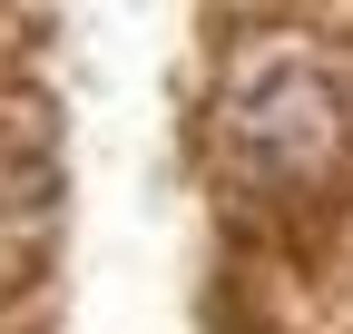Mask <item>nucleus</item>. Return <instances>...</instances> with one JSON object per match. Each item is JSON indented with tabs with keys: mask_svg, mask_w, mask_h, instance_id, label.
<instances>
[{
	"mask_svg": "<svg viewBox=\"0 0 353 334\" xmlns=\"http://www.w3.org/2000/svg\"><path fill=\"white\" fill-rule=\"evenodd\" d=\"M324 157H334V99L304 69H275L265 89L236 99V167L245 177L285 187V177H314Z\"/></svg>",
	"mask_w": 353,
	"mask_h": 334,
	"instance_id": "f257e3e1",
	"label": "nucleus"
}]
</instances>
